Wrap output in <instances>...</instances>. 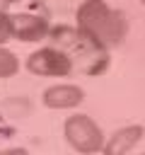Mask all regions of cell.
<instances>
[{
	"label": "cell",
	"instance_id": "9c48e42d",
	"mask_svg": "<svg viewBox=\"0 0 145 155\" xmlns=\"http://www.w3.org/2000/svg\"><path fill=\"white\" fill-rule=\"evenodd\" d=\"M0 126H2V114H0Z\"/></svg>",
	"mask_w": 145,
	"mask_h": 155
},
{
	"label": "cell",
	"instance_id": "52a82bcc",
	"mask_svg": "<svg viewBox=\"0 0 145 155\" xmlns=\"http://www.w3.org/2000/svg\"><path fill=\"white\" fill-rule=\"evenodd\" d=\"M19 73V58L14 51L0 46V80H7V78H14Z\"/></svg>",
	"mask_w": 145,
	"mask_h": 155
},
{
	"label": "cell",
	"instance_id": "5b68a950",
	"mask_svg": "<svg viewBox=\"0 0 145 155\" xmlns=\"http://www.w3.org/2000/svg\"><path fill=\"white\" fill-rule=\"evenodd\" d=\"M85 90L72 82H58L41 92V104L46 109H75L85 102Z\"/></svg>",
	"mask_w": 145,
	"mask_h": 155
},
{
	"label": "cell",
	"instance_id": "7a4b0ae2",
	"mask_svg": "<svg viewBox=\"0 0 145 155\" xmlns=\"http://www.w3.org/2000/svg\"><path fill=\"white\" fill-rule=\"evenodd\" d=\"M63 136H65V143L75 150V153H102L104 150V133L99 128V124L87 116V114H72L63 121Z\"/></svg>",
	"mask_w": 145,
	"mask_h": 155
},
{
	"label": "cell",
	"instance_id": "ba28073f",
	"mask_svg": "<svg viewBox=\"0 0 145 155\" xmlns=\"http://www.w3.org/2000/svg\"><path fill=\"white\" fill-rule=\"evenodd\" d=\"M12 39V17L7 10H0V46H5Z\"/></svg>",
	"mask_w": 145,
	"mask_h": 155
},
{
	"label": "cell",
	"instance_id": "277c9868",
	"mask_svg": "<svg viewBox=\"0 0 145 155\" xmlns=\"http://www.w3.org/2000/svg\"><path fill=\"white\" fill-rule=\"evenodd\" d=\"M10 17H12V39L22 44H34L51 34V24L41 12H10Z\"/></svg>",
	"mask_w": 145,
	"mask_h": 155
},
{
	"label": "cell",
	"instance_id": "30bf717a",
	"mask_svg": "<svg viewBox=\"0 0 145 155\" xmlns=\"http://www.w3.org/2000/svg\"><path fill=\"white\" fill-rule=\"evenodd\" d=\"M140 2H143V5H145V0H140Z\"/></svg>",
	"mask_w": 145,
	"mask_h": 155
},
{
	"label": "cell",
	"instance_id": "3957f363",
	"mask_svg": "<svg viewBox=\"0 0 145 155\" xmlns=\"http://www.w3.org/2000/svg\"><path fill=\"white\" fill-rule=\"evenodd\" d=\"M24 68L36 78H65L72 70V58L58 46H41L27 56Z\"/></svg>",
	"mask_w": 145,
	"mask_h": 155
},
{
	"label": "cell",
	"instance_id": "8992f818",
	"mask_svg": "<svg viewBox=\"0 0 145 155\" xmlns=\"http://www.w3.org/2000/svg\"><path fill=\"white\" fill-rule=\"evenodd\" d=\"M145 136V126L143 124H130V126H123V128H116L106 143H104V150L106 155H123L128 150H133Z\"/></svg>",
	"mask_w": 145,
	"mask_h": 155
},
{
	"label": "cell",
	"instance_id": "6da1fadb",
	"mask_svg": "<svg viewBox=\"0 0 145 155\" xmlns=\"http://www.w3.org/2000/svg\"><path fill=\"white\" fill-rule=\"evenodd\" d=\"M75 27L104 51L123 44L128 34L126 15L121 10H114L106 0H85L75 12Z\"/></svg>",
	"mask_w": 145,
	"mask_h": 155
}]
</instances>
